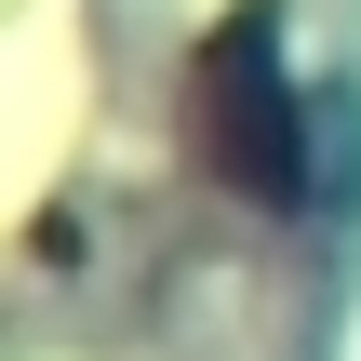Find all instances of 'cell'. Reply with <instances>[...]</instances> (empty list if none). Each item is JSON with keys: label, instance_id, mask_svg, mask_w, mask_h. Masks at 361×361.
<instances>
[{"label": "cell", "instance_id": "1", "mask_svg": "<svg viewBox=\"0 0 361 361\" xmlns=\"http://www.w3.org/2000/svg\"><path fill=\"white\" fill-rule=\"evenodd\" d=\"M188 147H201L214 188H241V201H268V214L308 201V107H295V80H281L268 13H228V27L201 40V67H188Z\"/></svg>", "mask_w": 361, "mask_h": 361}]
</instances>
